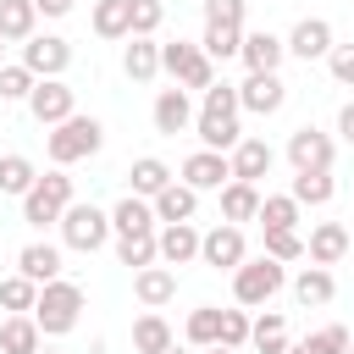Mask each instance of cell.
Listing matches in <instances>:
<instances>
[{"mask_svg":"<svg viewBox=\"0 0 354 354\" xmlns=\"http://www.w3.org/2000/svg\"><path fill=\"white\" fill-rule=\"evenodd\" d=\"M238 111H243V105H238V88H232V83H210V88H205V105H199V116H194L199 144H205V149L232 155V149H238V138H243Z\"/></svg>","mask_w":354,"mask_h":354,"instance_id":"cell-1","label":"cell"},{"mask_svg":"<svg viewBox=\"0 0 354 354\" xmlns=\"http://www.w3.org/2000/svg\"><path fill=\"white\" fill-rule=\"evenodd\" d=\"M77 315H83V288H77V282L55 277V282H44V288H39L33 321H39V332H44V337H66V332L77 326Z\"/></svg>","mask_w":354,"mask_h":354,"instance_id":"cell-2","label":"cell"},{"mask_svg":"<svg viewBox=\"0 0 354 354\" xmlns=\"http://www.w3.org/2000/svg\"><path fill=\"white\" fill-rule=\"evenodd\" d=\"M100 144H105V127L94 122V116H66V122H55L50 127V138H44V149H50V160L55 166H72V160H88V155H100Z\"/></svg>","mask_w":354,"mask_h":354,"instance_id":"cell-3","label":"cell"},{"mask_svg":"<svg viewBox=\"0 0 354 354\" xmlns=\"http://www.w3.org/2000/svg\"><path fill=\"white\" fill-rule=\"evenodd\" d=\"M66 205H72V177L55 166V171H44L28 194H22V221L28 227H61V216H66Z\"/></svg>","mask_w":354,"mask_h":354,"instance_id":"cell-4","label":"cell"},{"mask_svg":"<svg viewBox=\"0 0 354 354\" xmlns=\"http://www.w3.org/2000/svg\"><path fill=\"white\" fill-rule=\"evenodd\" d=\"M282 282H288V271H282V260H271V254H260V260H243L238 271H232V299L238 304H271L277 293H282Z\"/></svg>","mask_w":354,"mask_h":354,"instance_id":"cell-5","label":"cell"},{"mask_svg":"<svg viewBox=\"0 0 354 354\" xmlns=\"http://www.w3.org/2000/svg\"><path fill=\"white\" fill-rule=\"evenodd\" d=\"M160 66H166V72H171L183 88H199V94L216 83V61H210L199 44H188V39H177V44H160Z\"/></svg>","mask_w":354,"mask_h":354,"instance_id":"cell-6","label":"cell"},{"mask_svg":"<svg viewBox=\"0 0 354 354\" xmlns=\"http://www.w3.org/2000/svg\"><path fill=\"white\" fill-rule=\"evenodd\" d=\"M116 227H111V216L100 210V205H66V216H61V238H66V249H83V254H94L105 238H111Z\"/></svg>","mask_w":354,"mask_h":354,"instance_id":"cell-7","label":"cell"},{"mask_svg":"<svg viewBox=\"0 0 354 354\" xmlns=\"http://www.w3.org/2000/svg\"><path fill=\"white\" fill-rule=\"evenodd\" d=\"M288 160H293V171H332L337 144H332V133H321V127H293V133H288Z\"/></svg>","mask_w":354,"mask_h":354,"instance_id":"cell-8","label":"cell"},{"mask_svg":"<svg viewBox=\"0 0 354 354\" xmlns=\"http://www.w3.org/2000/svg\"><path fill=\"white\" fill-rule=\"evenodd\" d=\"M199 260H205V266H216V271H238V266L249 260V243H243V227H232V221H221V227H210V232L199 238Z\"/></svg>","mask_w":354,"mask_h":354,"instance_id":"cell-9","label":"cell"},{"mask_svg":"<svg viewBox=\"0 0 354 354\" xmlns=\"http://www.w3.org/2000/svg\"><path fill=\"white\" fill-rule=\"evenodd\" d=\"M22 66H28L33 77H61V72L72 66V44H66L61 33H33V39L22 44Z\"/></svg>","mask_w":354,"mask_h":354,"instance_id":"cell-10","label":"cell"},{"mask_svg":"<svg viewBox=\"0 0 354 354\" xmlns=\"http://www.w3.org/2000/svg\"><path fill=\"white\" fill-rule=\"evenodd\" d=\"M188 188H199V194H221L227 183H232V155H221V149H194L188 160H183V171H177Z\"/></svg>","mask_w":354,"mask_h":354,"instance_id":"cell-11","label":"cell"},{"mask_svg":"<svg viewBox=\"0 0 354 354\" xmlns=\"http://www.w3.org/2000/svg\"><path fill=\"white\" fill-rule=\"evenodd\" d=\"M238 105L254 111V116H277V111L288 105V83H282L277 72H249V77L238 83Z\"/></svg>","mask_w":354,"mask_h":354,"instance_id":"cell-12","label":"cell"},{"mask_svg":"<svg viewBox=\"0 0 354 354\" xmlns=\"http://www.w3.org/2000/svg\"><path fill=\"white\" fill-rule=\"evenodd\" d=\"M28 111H33V122L55 127V122H66V116L77 111V94H72L61 77H39V83H33V94H28Z\"/></svg>","mask_w":354,"mask_h":354,"instance_id":"cell-13","label":"cell"},{"mask_svg":"<svg viewBox=\"0 0 354 354\" xmlns=\"http://www.w3.org/2000/svg\"><path fill=\"white\" fill-rule=\"evenodd\" d=\"M288 55H299V61H326V55H332V22H326V17H299L293 33H288Z\"/></svg>","mask_w":354,"mask_h":354,"instance_id":"cell-14","label":"cell"},{"mask_svg":"<svg viewBox=\"0 0 354 354\" xmlns=\"http://www.w3.org/2000/svg\"><path fill=\"white\" fill-rule=\"evenodd\" d=\"M194 127V100H188V88L177 83V88H160L155 94V133L160 138H177V133H188Z\"/></svg>","mask_w":354,"mask_h":354,"instance_id":"cell-15","label":"cell"},{"mask_svg":"<svg viewBox=\"0 0 354 354\" xmlns=\"http://www.w3.org/2000/svg\"><path fill=\"white\" fill-rule=\"evenodd\" d=\"M155 238H160V260H166V266H194V260H199V238H205V232H199L194 221H166Z\"/></svg>","mask_w":354,"mask_h":354,"instance_id":"cell-16","label":"cell"},{"mask_svg":"<svg viewBox=\"0 0 354 354\" xmlns=\"http://www.w3.org/2000/svg\"><path fill=\"white\" fill-rule=\"evenodd\" d=\"M271 166H277V149L266 138H238V149H232V177L238 183H260V177H271Z\"/></svg>","mask_w":354,"mask_h":354,"instance_id":"cell-17","label":"cell"},{"mask_svg":"<svg viewBox=\"0 0 354 354\" xmlns=\"http://www.w3.org/2000/svg\"><path fill=\"white\" fill-rule=\"evenodd\" d=\"M149 205H155V221H160V227H166V221H194V210H199V188H188L183 177H171Z\"/></svg>","mask_w":354,"mask_h":354,"instance_id":"cell-18","label":"cell"},{"mask_svg":"<svg viewBox=\"0 0 354 354\" xmlns=\"http://www.w3.org/2000/svg\"><path fill=\"white\" fill-rule=\"evenodd\" d=\"M133 293H138L144 310H160V304L177 299V271L171 266H144V271H133Z\"/></svg>","mask_w":354,"mask_h":354,"instance_id":"cell-19","label":"cell"},{"mask_svg":"<svg viewBox=\"0 0 354 354\" xmlns=\"http://www.w3.org/2000/svg\"><path fill=\"white\" fill-rule=\"evenodd\" d=\"M243 66L249 72H277L282 66V55H288V39H277L271 28H260V33H243Z\"/></svg>","mask_w":354,"mask_h":354,"instance_id":"cell-20","label":"cell"},{"mask_svg":"<svg viewBox=\"0 0 354 354\" xmlns=\"http://www.w3.org/2000/svg\"><path fill=\"white\" fill-rule=\"evenodd\" d=\"M304 254H310L315 266H337V260L348 254V227H343V221H321V227L304 238Z\"/></svg>","mask_w":354,"mask_h":354,"instance_id":"cell-21","label":"cell"},{"mask_svg":"<svg viewBox=\"0 0 354 354\" xmlns=\"http://www.w3.org/2000/svg\"><path fill=\"white\" fill-rule=\"evenodd\" d=\"M260 216V183H227L221 188V221H232V227H243V221H254Z\"/></svg>","mask_w":354,"mask_h":354,"instance_id":"cell-22","label":"cell"},{"mask_svg":"<svg viewBox=\"0 0 354 354\" xmlns=\"http://www.w3.org/2000/svg\"><path fill=\"white\" fill-rule=\"evenodd\" d=\"M111 227H116V238H138V232H155V205H149V199H138V194H127V199L111 210Z\"/></svg>","mask_w":354,"mask_h":354,"instance_id":"cell-23","label":"cell"},{"mask_svg":"<svg viewBox=\"0 0 354 354\" xmlns=\"http://www.w3.org/2000/svg\"><path fill=\"white\" fill-rule=\"evenodd\" d=\"M39 343H44V332H39L33 315H6L0 321V354H39Z\"/></svg>","mask_w":354,"mask_h":354,"instance_id":"cell-24","label":"cell"},{"mask_svg":"<svg viewBox=\"0 0 354 354\" xmlns=\"http://www.w3.org/2000/svg\"><path fill=\"white\" fill-rule=\"evenodd\" d=\"M33 22H39V6L33 0H0V39L6 44H28L33 39Z\"/></svg>","mask_w":354,"mask_h":354,"instance_id":"cell-25","label":"cell"},{"mask_svg":"<svg viewBox=\"0 0 354 354\" xmlns=\"http://www.w3.org/2000/svg\"><path fill=\"white\" fill-rule=\"evenodd\" d=\"M17 271H22V277H33V282L44 288V282H55V277H61V249H55V243H28V249L17 254Z\"/></svg>","mask_w":354,"mask_h":354,"instance_id":"cell-26","label":"cell"},{"mask_svg":"<svg viewBox=\"0 0 354 354\" xmlns=\"http://www.w3.org/2000/svg\"><path fill=\"white\" fill-rule=\"evenodd\" d=\"M122 72H127L133 83H149V77L160 72V44H155V39H127V50H122Z\"/></svg>","mask_w":354,"mask_h":354,"instance_id":"cell-27","label":"cell"},{"mask_svg":"<svg viewBox=\"0 0 354 354\" xmlns=\"http://www.w3.org/2000/svg\"><path fill=\"white\" fill-rule=\"evenodd\" d=\"M332 293H337V282H332V271L326 266H304L299 277H293V299L310 310V304H332Z\"/></svg>","mask_w":354,"mask_h":354,"instance_id":"cell-28","label":"cell"},{"mask_svg":"<svg viewBox=\"0 0 354 354\" xmlns=\"http://www.w3.org/2000/svg\"><path fill=\"white\" fill-rule=\"evenodd\" d=\"M127 177H133V194H138V199H155V194L171 183V166H166L160 155H138Z\"/></svg>","mask_w":354,"mask_h":354,"instance_id":"cell-29","label":"cell"},{"mask_svg":"<svg viewBox=\"0 0 354 354\" xmlns=\"http://www.w3.org/2000/svg\"><path fill=\"white\" fill-rule=\"evenodd\" d=\"M133 348H138V354H166V348H171V326H166V315L144 310V315L133 321Z\"/></svg>","mask_w":354,"mask_h":354,"instance_id":"cell-30","label":"cell"},{"mask_svg":"<svg viewBox=\"0 0 354 354\" xmlns=\"http://www.w3.org/2000/svg\"><path fill=\"white\" fill-rule=\"evenodd\" d=\"M199 50H205L210 61H232V55L243 50V28H227V22H205V39H199Z\"/></svg>","mask_w":354,"mask_h":354,"instance_id":"cell-31","label":"cell"},{"mask_svg":"<svg viewBox=\"0 0 354 354\" xmlns=\"http://www.w3.org/2000/svg\"><path fill=\"white\" fill-rule=\"evenodd\" d=\"M33 304H39V282L33 277H6L0 282V310H11V315H33Z\"/></svg>","mask_w":354,"mask_h":354,"instance_id":"cell-32","label":"cell"},{"mask_svg":"<svg viewBox=\"0 0 354 354\" xmlns=\"http://www.w3.org/2000/svg\"><path fill=\"white\" fill-rule=\"evenodd\" d=\"M249 343H254L260 354H288V321H282L277 310H266V315L249 326Z\"/></svg>","mask_w":354,"mask_h":354,"instance_id":"cell-33","label":"cell"},{"mask_svg":"<svg viewBox=\"0 0 354 354\" xmlns=\"http://www.w3.org/2000/svg\"><path fill=\"white\" fill-rule=\"evenodd\" d=\"M94 33H100V39H127V33H133L127 0H94Z\"/></svg>","mask_w":354,"mask_h":354,"instance_id":"cell-34","label":"cell"},{"mask_svg":"<svg viewBox=\"0 0 354 354\" xmlns=\"http://www.w3.org/2000/svg\"><path fill=\"white\" fill-rule=\"evenodd\" d=\"M33 183H39V171H33V160H28V155H0V194L22 199Z\"/></svg>","mask_w":354,"mask_h":354,"instance_id":"cell-35","label":"cell"},{"mask_svg":"<svg viewBox=\"0 0 354 354\" xmlns=\"http://www.w3.org/2000/svg\"><path fill=\"white\" fill-rule=\"evenodd\" d=\"M299 205H326L332 194H337V183H332V171H293V188H288Z\"/></svg>","mask_w":354,"mask_h":354,"instance_id":"cell-36","label":"cell"},{"mask_svg":"<svg viewBox=\"0 0 354 354\" xmlns=\"http://www.w3.org/2000/svg\"><path fill=\"white\" fill-rule=\"evenodd\" d=\"M299 210H304V205H299L293 194H260V216H254V221H260V227H299Z\"/></svg>","mask_w":354,"mask_h":354,"instance_id":"cell-37","label":"cell"},{"mask_svg":"<svg viewBox=\"0 0 354 354\" xmlns=\"http://www.w3.org/2000/svg\"><path fill=\"white\" fill-rule=\"evenodd\" d=\"M116 260H122V266H133V271H144V266H155V260H160V238H155V232L116 238Z\"/></svg>","mask_w":354,"mask_h":354,"instance_id":"cell-38","label":"cell"},{"mask_svg":"<svg viewBox=\"0 0 354 354\" xmlns=\"http://www.w3.org/2000/svg\"><path fill=\"white\" fill-rule=\"evenodd\" d=\"M188 343H194V348L221 343V310H216V304H199V310L188 315Z\"/></svg>","mask_w":354,"mask_h":354,"instance_id":"cell-39","label":"cell"},{"mask_svg":"<svg viewBox=\"0 0 354 354\" xmlns=\"http://www.w3.org/2000/svg\"><path fill=\"white\" fill-rule=\"evenodd\" d=\"M266 254L271 260H304V238H299V227H266Z\"/></svg>","mask_w":354,"mask_h":354,"instance_id":"cell-40","label":"cell"},{"mask_svg":"<svg viewBox=\"0 0 354 354\" xmlns=\"http://www.w3.org/2000/svg\"><path fill=\"white\" fill-rule=\"evenodd\" d=\"M127 17H133V33L127 39H155V28L166 22V6L160 0H127Z\"/></svg>","mask_w":354,"mask_h":354,"instance_id":"cell-41","label":"cell"},{"mask_svg":"<svg viewBox=\"0 0 354 354\" xmlns=\"http://www.w3.org/2000/svg\"><path fill=\"white\" fill-rule=\"evenodd\" d=\"M33 83H39V77H33L22 61H17V66H0V100H28Z\"/></svg>","mask_w":354,"mask_h":354,"instance_id":"cell-42","label":"cell"},{"mask_svg":"<svg viewBox=\"0 0 354 354\" xmlns=\"http://www.w3.org/2000/svg\"><path fill=\"white\" fill-rule=\"evenodd\" d=\"M249 326H254V321H249L243 310H221V343H227V348H243V343H249Z\"/></svg>","mask_w":354,"mask_h":354,"instance_id":"cell-43","label":"cell"},{"mask_svg":"<svg viewBox=\"0 0 354 354\" xmlns=\"http://www.w3.org/2000/svg\"><path fill=\"white\" fill-rule=\"evenodd\" d=\"M243 11H249V0H205V22H227V28H243Z\"/></svg>","mask_w":354,"mask_h":354,"instance_id":"cell-44","label":"cell"},{"mask_svg":"<svg viewBox=\"0 0 354 354\" xmlns=\"http://www.w3.org/2000/svg\"><path fill=\"white\" fill-rule=\"evenodd\" d=\"M315 354H348V326H321L315 337H304Z\"/></svg>","mask_w":354,"mask_h":354,"instance_id":"cell-45","label":"cell"},{"mask_svg":"<svg viewBox=\"0 0 354 354\" xmlns=\"http://www.w3.org/2000/svg\"><path fill=\"white\" fill-rule=\"evenodd\" d=\"M326 66H332V77H337L343 88H354V44H332Z\"/></svg>","mask_w":354,"mask_h":354,"instance_id":"cell-46","label":"cell"},{"mask_svg":"<svg viewBox=\"0 0 354 354\" xmlns=\"http://www.w3.org/2000/svg\"><path fill=\"white\" fill-rule=\"evenodd\" d=\"M33 6H39V11H44V17H66V11H72V6H77V0H33Z\"/></svg>","mask_w":354,"mask_h":354,"instance_id":"cell-47","label":"cell"},{"mask_svg":"<svg viewBox=\"0 0 354 354\" xmlns=\"http://www.w3.org/2000/svg\"><path fill=\"white\" fill-rule=\"evenodd\" d=\"M337 133H343V138H348V144H354V100H348V105H343V111H337Z\"/></svg>","mask_w":354,"mask_h":354,"instance_id":"cell-48","label":"cell"},{"mask_svg":"<svg viewBox=\"0 0 354 354\" xmlns=\"http://www.w3.org/2000/svg\"><path fill=\"white\" fill-rule=\"evenodd\" d=\"M288 354H315V348L310 343H288Z\"/></svg>","mask_w":354,"mask_h":354,"instance_id":"cell-49","label":"cell"},{"mask_svg":"<svg viewBox=\"0 0 354 354\" xmlns=\"http://www.w3.org/2000/svg\"><path fill=\"white\" fill-rule=\"evenodd\" d=\"M205 354H238V348H227V343H210V348H205Z\"/></svg>","mask_w":354,"mask_h":354,"instance_id":"cell-50","label":"cell"},{"mask_svg":"<svg viewBox=\"0 0 354 354\" xmlns=\"http://www.w3.org/2000/svg\"><path fill=\"white\" fill-rule=\"evenodd\" d=\"M0 66H6V39H0Z\"/></svg>","mask_w":354,"mask_h":354,"instance_id":"cell-51","label":"cell"},{"mask_svg":"<svg viewBox=\"0 0 354 354\" xmlns=\"http://www.w3.org/2000/svg\"><path fill=\"white\" fill-rule=\"evenodd\" d=\"M348 354H354V332H348Z\"/></svg>","mask_w":354,"mask_h":354,"instance_id":"cell-52","label":"cell"},{"mask_svg":"<svg viewBox=\"0 0 354 354\" xmlns=\"http://www.w3.org/2000/svg\"><path fill=\"white\" fill-rule=\"evenodd\" d=\"M166 354H183V348H177V343H171V348H166Z\"/></svg>","mask_w":354,"mask_h":354,"instance_id":"cell-53","label":"cell"},{"mask_svg":"<svg viewBox=\"0 0 354 354\" xmlns=\"http://www.w3.org/2000/svg\"><path fill=\"white\" fill-rule=\"evenodd\" d=\"M39 354H55V348H39Z\"/></svg>","mask_w":354,"mask_h":354,"instance_id":"cell-54","label":"cell"}]
</instances>
